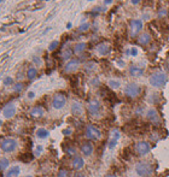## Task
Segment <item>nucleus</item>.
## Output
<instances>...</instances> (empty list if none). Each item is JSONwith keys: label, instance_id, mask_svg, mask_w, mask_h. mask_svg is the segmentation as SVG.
Returning a JSON list of instances; mask_svg holds the SVG:
<instances>
[{"label": "nucleus", "instance_id": "nucleus-17", "mask_svg": "<svg viewBox=\"0 0 169 177\" xmlns=\"http://www.w3.org/2000/svg\"><path fill=\"white\" fill-rule=\"evenodd\" d=\"M81 153H82L85 157H89L92 153H93V145L91 142H84L81 145Z\"/></svg>", "mask_w": 169, "mask_h": 177}, {"label": "nucleus", "instance_id": "nucleus-45", "mask_svg": "<svg viewBox=\"0 0 169 177\" xmlns=\"http://www.w3.org/2000/svg\"><path fill=\"white\" fill-rule=\"evenodd\" d=\"M117 64H120V66H123V65H125V63L121 62V60H120V62H117Z\"/></svg>", "mask_w": 169, "mask_h": 177}, {"label": "nucleus", "instance_id": "nucleus-38", "mask_svg": "<svg viewBox=\"0 0 169 177\" xmlns=\"http://www.w3.org/2000/svg\"><path fill=\"white\" fill-rule=\"evenodd\" d=\"M34 97H35V93H34V92H29V93H28V98H29V99H33Z\"/></svg>", "mask_w": 169, "mask_h": 177}, {"label": "nucleus", "instance_id": "nucleus-8", "mask_svg": "<svg viewBox=\"0 0 169 177\" xmlns=\"http://www.w3.org/2000/svg\"><path fill=\"white\" fill-rule=\"evenodd\" d=\"M134 151L138 155L142 157V155H146L151 151V146L147 141H139V142H137L134 145Z\"/></svg>", "mask_w": 169, "mask_h": 177}, {"label": "nucleus", "instance_id": "nucleus-16", "mask_svg": "<svg viewBox=\"0 0 169 177\" xmlns=\"http://www.w3.org/2000/svg\"><path fill=\"white\" fill-rule=\"evenodd\" d=\"M71 113L74 116H81L84 113V106L81 105V103L74 101V103L71 104Z\"/></svg>", "mask_w": 169, "mask_h": 177}, {"label": "nucleus", "instance_id": "nucleus-18", "mask_svg": "<svg viewBox=\"0 0 169 177\" xmlns=\"http://www.w3.org/2000/svg\"><path fill=\"white\" fill-rule=\"evenodd\" d=\"M151 42V35L148 33H142L138 36V43L141 45V46H146Z\"/></svg>", "mask_w": 169, "mask_h": 177}, {"label": "nucleus", "instance_id": "nucleus-31", "mask_svg": "<svg viewBox=\"0 0 169 177\" xmlns=\"http://www.w3.org/2000/svg\"><path fill=\"white\" fill-rule=\"evenodd\" d=\"M57 177H69V172H68L66 170L62 169V170H59V171H58Z\"/></svg>", "mask_w": 169, "mask_h": 177}, {"label": "nucleus", "instance_id": "nucleus-33", "mask_svg": "<svg viewBox=\"0 0 169 177\" xmlns=\"http://www.w3.org/2000/svg\"><path fill=\"white\" fill-rule=\"evenodd\" d=\"M22 88H23V84H22V83H17V84L13 86V90H15V92H17V93L21 92Z\"/></svg>", "mask_w": 169, "mask_h": 177}, {"label": "nucleus", "instance_id": "nucleus-29", "mask_svg": "<svg viewBox=\"0 0 169 177\" xmlns=\"http://www.w3.org/2000/svg\"><path fill=\"white\" fill-rule=\"evenodd\" d=\"M71 53H73V52H71L70 49H65L64 52L62 53V58H63V59H65V60H66V59H70Z\"/></svg>", "mask_w": 169, "mask_h": 177}, {"label": "nucleus", "instance_id": "nucleus-47", "mask_svg": "<svg viewBox=\"0 0 169 177\" xmlns=\"http://www.w3.org/2000/svg\"><path fill=\"white\" fill-rule=\"evenodd\" d=\"M88 1H92V0H88Z\"/></svg>", "mask_w": 169, "mask_h": 177}, {"label": "nucleus", "instance_id": "nucleus-41", "mask_svg": "<svg viewBox=\"0 0 169 177\" xmlns=\"http://www.w3.org/2000/svg\"><path fill=\"white\" fill-rule=\"evenodd\" d=\"M151 139H152V140H158V135H156V134H153V135L151 136Z\"/></svg>", "mask_w": 169, "mask_h": 177}, {"label": "nucleus", "instance_id": "nucleus-46", "mask_svg": "<svg viewBox=\"0 0 169 177\" xmlns=\"http://www.w3.org/2000/svg\"><path fill=\"white\" fill-rule=\"evenodd\" d=\"M25 177H33V176H30V175H28V176H25Z\"/></svg>", "mask_w": 169, "mask_h": 177}, {"label": "nucleus", "instance_id": "nucleus-39", "mask_svg": "<svg viewBox=\"0 0 169 177\" xmlns=\"http://www.w3.org/2000/svg\"><path fill=\"white\" fill-rule=\"evenodd\" d=\"M63 134H64V135H70V134H71V129H66V130H64V131H63Z\"/></svg>", "mask_w": 169, "mask_h": 177}, {"label": "nucleus", "instance_id": "nucleus-23", "mask_svg": "<svg viewBox=\"0 0 169 177\" xmlns=\"http://www.w3.org/2000/svg\"><path fill=\"white\" fill-rule=\"evenodd\" d=\"M30 114H32L33 117H41V116L44 114V109L40 107V106L34 107V109H32V111H30Z\"/></svg>", "mask_w": 169, "mask_h": 177}, {"label": "nucleus", "instance_id": "nucleus-30", "mask_svg": "<svg viewBox=\"0 0 169 177\" xmlns=\"http://www.w3.org/2000/svg\"><path fill=\"white\" fill-rule=\"evenodd\" d=\"M88 29H89V24L88 23H84V24H81L79 27V32L84 33V32H87Z\"/></svg>", "mask_w": 169, "mask_h": 177}, {"label": "nucleus", "instance_id": "nucleus-44", "mask_svg": "<svg viewBox=\"0 0 169 177\" xmlns=\"http://www.w3.org/2000/svg\"><path fill=\"white\" fill-rule=\"evenodd\" d=\"M131 1H132V4H138V3H139V0H131Z\"/></svg>", "mask_w": 169, "mask_h": 177}, {"label": "nucleus", "instance_id": "nucleus-22", "mask_svg": "<svg viewBox=\"0 0 169 177\" xmlns=\"http://www.w3.org/2000/svg\"><path fill=\"white\" fill-rule=\"evenodd\" d=\"M86 47H87V45H86L85 42H79V43H76V45H75L74 52H75L76 54H81V53H82L86 49Z\"/></svg>", "mask_w": 169, "mask_h": 177}, {"label": "nucleus", "instance_id": "nucleus-36", "mask_svg": "<svg viewBox=\"0 0 169 177\" xmlns=\"http://www.w3.org/2000/svg\"><path fill=\"white\" fill-rule=\"evenodd\" d=\"M131 55H133V57H135V55H138V48H135V47L131 48Z\"/></svg>", "mask_w": 169, "mask_h": 177}, {"label": "nucleus", "instance_id": "nucleus-21", "mask_svg": "<svg viewBox=\"0 0 169 177\" xmlns=\"http://www.w3.org/2000/svg\"><path fill=\"white\" fill-rule=\"evenodd\" d=\"M48 135H50L48 130L45 129V128H39L36 130V138L38 139H47Z\"/></svg>", "mask_w": 169, "mask_h": 177}, {"label": "nucleus", "instance_id": "nucleus-35", "mask_svg": "<svg viewBox=\"0 0 169 177\" xmlns=\"http://www.w3.org/2000/svg\"><path fill=\"white\" fill-rule=\"evenodd\" d=\"M42 152V146H36V149H35V155L39 157Z\"/></svg>", "mask_w": 169, "mask_h": 177}, {"label": "nucleus", "instance_id": "nucleus-15", "mask_svg": "<svg viewBox=\"0 0 169 177\" xmlns=\"http://www.w3.org/2000/svg\"><path fill=\"white\" fill-rule=\"evenodd\" d=\"M3 114H4V117L5 118H12L15 114H16V106H15L13 104H9L4 109L3 111Z\"/></svg>", "mask_w": 169, "mask_h": 177}, {"label": "nucleus", "instance_id": "nucleus-26", "mask_svg": "<svg viewBox=\"0 0 169 177\" xmlns=\"http://www.w3.org/2000/svg\"><path fill=\"white\" fill-rule=\"evenodd\" d=\"M9 164H10V161H9L7 158H1V159H0V171L6 170Z\"/></svg>", "mask_w": 169, "mask_h": 177}, {"label": "nucleus", "instance_id": "nucleus-1", "mask_svg": "<svg viewBox=\"0 0 169 177\" xmlns=\"http://www.w3.org/2000/svg\"><path fill=\"white\" fill-rule=\"evenodd\" d=\"M168 81V76L163 71H155L150 76V84L155 88H162Z\"/></svg>", "mask_w": 169, "mask_h": 177}, {"label": "nucleus", "instance_id": "nucleus-20", "mask_svg": "<svg viewBox=\"0 0 169 177\" xmlns=\"http://www.w3.org/2000/svg\"><path fill=\"white\" fill-rule=\"evenodd\" d=\"M129 74L132 76H134V77H139V76L144 74V70L139 66H137V65H132V66H129Z\"/></svg>", "mask_w": 169, "mask_h": 177}, {"label": "nucleus", "instance_id": "nucleus-14", "mask_svg": "<svg viewBox=\"0 0 169 177\" xmlns=\"http://www.w3.org/2000/svg\"><path fill=\"white\" fill-rule=\"evenodd\" d=\"M84 165H85V160L82 157H79V155H76L73 158V160H71V168H73L74 170L76 171H79L84 168Z\"/></svg>", "mask_w": 169, "mask_h": 177}, {"label": "nucleus", "instance_id": "nucleus-10", "mask_svg": "<svg viewBox=\"0 0 169 177\" xmlns=\"http://www.w3.org/2000/svg\"><path fill=\"white\" fill-rule=\"evenodd\" d=\"M146 118H147V120H150L151 123L156 124V125H160L161 124L160 113L157 112L156 109H148L147 112H146Z\"/></svg>", "mask_w": 169, "mask_h": 177}, {"label": "nucleus", "instance_id": "nucleus-11", "mask_svg": "<svg viewBox=\"0 0 169 177\" xmlns=\"http://www.w3.org/2000/svg\"><path fill=\"white\" fill-rule=\"evenodd\" d=\"M111 51V46L109 42H100L95 47V52L98 55H101V57H104V55H107L110 53Z\"/></svg>", "mask_w": 169, "mask_h": 177}, {"label": "nucleus", "instance_id": "nucleus-28", "mask_svg": "<svg viewBox=\"0 0 169 177\" xmlns=\"http://www.w3.org/2000/svg\"><path fill=\"white\" fill-rule=\"evenodd\" d=\"M85 69L87 70V71H92V70H94V69H95V63H93V62L87 63V64L85 65Z\"/></svg>", "mask_w": 169, "mask_h": 177}, {"label": "nucleus", "instance_id": "nucleus-7", "mask_svg": "<svg viewBox=\"0 0 169 177\" xmlns=\"http://www.w3.org/2000/svg\"><path fill=\"white\" fill-rule=\"evenodd\" d=\"M142 29V22L140 19H132L129 22V35L131 38H137Z\"/></svg>", "mask_w": 169, "mask_h": 177}, {"label": "nucleus", "instance_id": "nucleus-27", "mask_svg": "<svg viewBox=\"0 0 169 177\" xmlns=\"http://www.w3.org/2000/svg\"><path fill=\"white\" fill-rule=\"evenodd\" d=\"M65 152H66V154L70 155V157H73V158H74V157H76V148L73 147V146H69V147H66Z\"/></svg>", "mask_w": 169, "mask_h": 177}, {"label": "nucleus", "instance_id": "nucleus-37", "mask_svg": "<svg viewBox=\"0 0 169 177\" xmlns=\"http://www.w3.org/2000/svg\"><path fill=\"white\" fill-rule=\"evenodd\" d=\"M158 14H160V17H163V16H167V10H161L160 12H158Z\"/></svg>", "mask_w": 169, "mask_h": 177}, {"label": "nucleus", "instance_id": "nucleus-13", "mask_svg": "<svg viewBox=\"0 0 169 177\" xmlns=\"http://www.w3.org/2000/svg\"><path fill=\"white\" fill-rule=\"evenodd\" d=\"M121 138V133L117 129L115 130H112V133H111V136H110V139H109V142H107V147H109L110 149H114L116 147V145L119 143V140Z\"/></svg>", "mask_w": 169, "mask_h": 177}, {"label": "nucleus", "instance_id": "nucleus-48", "mask_svg": "<svg viewBox=\"0 0 169 177\" xmlns=\"http://www.w3.org/2000/svg\"><path fill=\"white\" fill-rule=\"evenodd\" d=\"M0 1H1V0H0Z\"/></svg>", "mask_w": 169, "mask_h": 177}, {"label": "nucleus", "instance_id": "nucleus-2", "mask_svg": "<svg viewBox=\"0 0 169 177\" xmlns=\"http://www.w3.org/2000/svg\"><path fill=\"white\" fill-rule=\"evenodd\" d=\"M135 171L140 177H148L153 174V166L148 161H138L135 165Z\"/></svg>", "mask_w": 169, "mask_h": 177}, {"label": "nucleus", "instance_id": "nucleus-24", "mask_svg": "<svg viewBox=\"0 0 169 177\" xmlns=\"http://www.w3.org/2000/svg\"><path fill=\"white\" fill-rule=\"evenodd\" d=\"M36 75H38V70L35 69V68L28 69V71H27V77H28V80H34L35 77H36Z\"/></svg>", "mask_w": 169, "mask_h": 177}, {"label": "nucleus", "instance_id": "nucleus-5", "mask_svg": "<svg viewBox=\"0 0 169 177\" xmlns=\"http://www.w3.org/2000/svg\"><path fill=\"white\" fill-rule=\"evenodd\" d=\"M85 134H86V138L88 139V140H99L101 138V133H100V130L98 129V126H95L93 124H88L86 126V131H85Z\"/></svg>", "mask_w": 169, "mask_h": 177}, {"label": "nucleus", "instance_id": "nucleus-9", "mask_svg": "<svg viewBox=\"0 0 169 177\" xmlns=\"http://www.w3.org/2000/svg\"><path fill=\"white\" fill-rule=\"evenodd\" d=\"M66 104V97L64 94H56L52 99V107L56 110L63 109Z\"/></svg>", "mask_w": 169, "mask_h": 177}, {"label": "nucleus", "instance_id": "nucleus-43", "mask_svg": "<svg viewBox=\"0 0 169 177\" xmlns=\"http://www.w3.org/2000/svg\"><path fill=\"white\" fill-rule=\"evenodd\" d=\"M105 177H117V176H115V175H112V174H107Z\"/></svg>", "mask_w": 169, "mask_h": 177}, {"label": "nucleus", "instance_id": "nucleus-34", "mask_svg": "<svg viewBox=\"0 0 169 177\" xmlns=\"http://www.w3.org/2000/svg\"><path fill=\"white\" fill-rule=\"evenodd\" d=\"M13 83V80L11 77H6V78H4V84L5 86H10V84H12Z\"/></svg>", "mask_w": 169, "mask_h": 177}, {"label": "nucleus", "instance_id": "nucleus-12", "mask_svg": "<svg viewBox=\"0 0 169 177\" xmlns=\"http://www.w3.org/2000/svg\"><path fill=\"white\" fill-rule=\"evenodd\" d=\"M79 66H80V60L79 59H70L69 62L65 64L64 71L66 74H73L79 69Z\"/></svg>", "mask_w": 169, "mask_h": 177}, {"label": "nucleus", "instance_id": "nucleus-42", "mask_svg": "<svg viewBox=\"0 0 169 177\" xmlns=\"http://www.w3.org/2000/svg\"><path fill=\"white\" fill-rule=\"evenodd\" d=\"M73 177H86L85 175H81V174H76V175H74Z\"/></svg>", "mask_w": 169, "mask_h": 177}, {"label": "nucleus", "instance_id": "nucleus-3", "mask_svg": "<svg viewBox=\"0 0 169 177\" xmlns=\"http://www.w3.org/2000/svg\"><path fill=\"white\" fill-rule=\"evenodd\" d=\"M125 95L131 99H135L140 95L141 93V88L140 86H138L137 83H128L126 87H125Z\"/></svg>", "mask_w": 169, "mask_h": 177}, {"label": "nucleus", "instance_id": "nucleus-25", "mask_svg": "<svg viewBox=\"0 0 169 177\" xmlns=\"http://www.w3.org/2000/svg\"><path fill=\"white\" fill-rule=\"evenodd\" d=\"M107 84H109V87L111 89H117L121 86L120 81L119 80H109V82H107Z\"/></svg>", "mask_w": 169, "mask_h": 177}, {"label": "nucleus", "instance_id": "nucleus-6", "mask_svg": "<svg viewBox=\"0 0 169 177\" xmlns=\"http://www.w3.org/2000/svg\"><path fill=\"white\" fill-rule=\"evenodd\" d=\"M0 148L5 153H11L17 148V141L13 139H4L0 143Z\"/></svg>", "mask_w": 169, "mask_h": 177}, {"label": "nucleus", "instance_id": "nucleus-19", "mask_svg": "<svg viewBox=\"0 0 169 177\" xmlns=\"http://www.w3.org/2000/svg\"><path fill=\"white\" fill-rule=\"evenodd\" d=\"M19 172H21V169H19V166L15 165V166H11L9 170L6 175H5V177H18Z\"/></svg>", "mask_w": 169, "mask_h": 177}, {"label": "nucleus", "instance_id": "nucleus-32", "mask_svg": "<svg viewBox=\"0 0 169 177\" xmlns=\"http://www.w3.org/2000/svg\"><path fill=\"white\" fill-rule=\"evenodd\" d=\"M58 41H52V42H51V45H50V47H48V49L50 51H54L56 48H57L58 47Z\"/></svg>", "mask_w": 169, "mask_h": 177}, {"label": "nucleus", "instance_id": "nucleus-4", "mask_svg": "<svg viewBox=\"0 0 169 177\" xmlns=\"http://www.w3.org/2000/svg\"><path fill=\"white\" fill-rule=\"evenodd\" d=\"M87 111H88V113L92 117H98L100 114V111H101L100 101L97 99H91L88 101V104H87Z\"/></svg>", "mask_w": 169, "mask_h": 177}, {"label": "nucleus", "instance_id": "nucleus-40", "mask_svg": "<svg viewBox=\"0 0 169 177\" xmlns=\"http://www.w3.org/2000/svg\"><path fill=\"white\" fill-rule=\"evenodd\" d=\"M112 1H114V0H104V4L105 5H110Z\"/></svg>", "mask_w": 169, "mask_h": 177}]
</instances>
